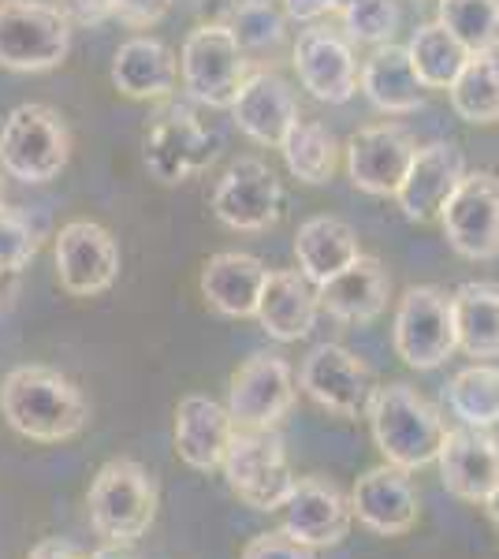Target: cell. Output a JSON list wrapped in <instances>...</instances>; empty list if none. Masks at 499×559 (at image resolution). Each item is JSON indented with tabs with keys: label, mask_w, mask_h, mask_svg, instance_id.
Listing matches in <instances>:
<instances>
[{
	"label": "cell",
	"mask_w": 499,
	"mask_h": 559,
	"mask_svg": "<svg viewBox=\"0 0 499 559\" xmlns=\"http://www.w3.org/2000/svg\"><path fill=\"white\" fill-rule=\"evenodd\" d=\"M216 157V139L205 131L190 108L171 105L153 120L146 134V168L161 183H183V179L198 176L209 160Z\"/></svg>",
	"instance_id": "obj_15"
},
{
	"label": "cell",
	"mask_w": 499,
	"mask_h": 559,
	"mask_svg": "<svg viewBox=\"0 0 499 559\" xmlns=\"http://www.w3.org/2000/svg\"><path fill=\"white\" fill-rule=\"evenodd\" d=\"M224 481L253 511H280L295 485L284 437L276 429H235L224 452Z\"/></svg>",
	"instance_id": "obj_5"
},
{
	"label": "cell",
	"mask_w": 499,
	"mask_h": 559,
	"mask_svg": "<svg viewBox=\"0 0 499 559\" xmlns=\"http://www.w3.org/2000/svg\"><path fill=\"white\" fill-rule=\"evenodd\" d=\"M280 153H284L287 168L298 183L321 187L335 176V165H340V142L335 134L317 120H298L287 139L280 142Z\"/></svg>",
	"instance_id": "obj_31"
},
{
	"label": "cell",
	"mask_w": 499,
	"mask_h": 559,
	"mask_svg": "<svg viewBox=\"0 0 499 559\" xmlns=\"http://www.w3.org/2000/svg\"><path fill=\"white\" fill-rule=\"evenodd\" d=\"M317 310H321V302H317V287L310 280L298 273V269H276V273H269L265 287H261L258 313L253 318L261 321V329L272 340L295 344V340L313 332Z\"/></svg>",
	"instance_id": "obj_24"
},
{
	"label": "cell",
	"mask_w": 499,
	"mask_h": 559,
	"mask_svg": "<svg viewBox=\"0 0 499 559\" xmlns=\"http://www.w3.org/2000/svg\"><path fill=\"white\" fill-rule=\"evenodd\" d=\"M239 559H313V548L298 545L295 537H287L284 530H272V534H258L242 545Z\"/></svg>",
	"instance_id": "obj_38"
},
{
	"label": "cell",
	"mask_w": 499,
	"mask_h": 559,
	"mask_svg": "<svg viewBox=\"0 0 499 559\" xmlns=\"http://www.w3.org/2000/svg\"><path fill=\"white\" fill-rule=\"evenodd\" d=\"M71 131L49 105H20L0 128V168L23 183H49L68 168Z\"/></svg>",
	"instance_id": "obj_4"
},
{
	"label": "cell",
	"mask_w": 499,
	"mask_h": 559,
	"mask_svg": "<svg viewBox=\"0 0 499 559\" xmlns=\"http://www.w3.org/2000/svg\"><path fill=\"white\" fill-rule=\"evenodd\" d=\"M265 280L269 269L261 265V258L242 254V250H224V254L205 261L202 295L221 318H253Z\"/></svg>",
	"instance_id": "obj_25"
},
{
	"label": "cell",
	"mask_w": 499,
	"mask_h": 559,
	"mask_svg": "<svg viewBox=\"0 0 499 559\" xmlns=\"http://www.w3.org/2000/svg\"><path fill=\"white\" fill-rule=\"evenodd\" d=\"M406 52H411V64L425 90H448L470 60V52L462 49V41L440 23L417 26L411 45H406Z\"/></svg>",
	"instance_id": "obj_32"
},
{
	"label": "cell",
	"mask_w": 499,
	"mask_h": 559,
	"mask_svg": "<svg viewBox=\"0 0 499 559\" xmlns=\"http://www.w3.org/2000/svg\"><path fill=\"white\" fill-rule=\"evenodd\" d=\"M448 407L470 429H492L499 421V369L474 362L448 384Z\"/></svg>",
	"instance_id": "obj_33"
},
{
	"label": "cell",
	"mask_w": 499,
	"mask_h": 559,
	"mask_svg": "<svg viewBox=\"0 0 499 559\" xmlns=\"http://www.w3.org/2000/svg\"><path fill=\"white\" fill-rule=\"evenodd\" d=\"M0 202H4V191H0Z\"/></svg>",
	"instance_id": "obj_46"
},
{
	"label": "cell",
	"mask_w": 499,
	"mask_h": 559,
	"mask_svg": "<svg viewBox=\"0 0 499 559\" xmlns=\"http://www.w3.org/2000/svg\"><path fill=\"white\" fill-rule=\"evenodd\" d=\"M361 94L373 102L380 112H392V116H406L417 112L425 105V86L417 79V71L411 64V52L406 45H377L373 57L366 60L358 79Z\"/></svg>",
	"instance_id": "obj_27"
},
{
	"label": "cell",
	"mask_w": 499,
	"mask_h": 559,
	"mask_svg": "<svg viewBox=\"0 0 499 559\" xmlns=\"http://www.w3.org/2000/svg\"><path fill=\"white\" fill-rule=\"evenodd\" d=\"M280 530L306 548H335L351 534V496L329 477H295L287 500L280 503Z\"/></svg>",
	"instance_id": "obj_12"
},
{
	"label": "cell",
	"mask_w": 499,
	"mask_h": 559,
	"mask_svg": "<svg viewBox=\"0 0 499 559\" xmlns=\"http://www.w3.org/2000/svg\"><path fill=\"white\" fill-rule=\"evenodd\" d=\"M284 8H287V15H292V20L313 23V20H321V15L332 12V0H284Z\"/></svg>",
	"instance_id": "obj_42"
},
{
	"label": "cell",
	"mask_w": 499,
	"mask_h": 559,
	"mask_svg": "<svg viewBox=\"0 0 499 559\" xmlns=\"http://www.w3.org/2000/svg\"><path fill=\"white\" fill-rule=\"evenodd\" d=\"M176 79H179L176 57L157 38H131L112 57V83L123 97H134V102L168 97L176 90Z\"/></svg>",
	"instance_id": "obj_28"
},
{
	"label": "cell",
	"mask_w": 499,
	"mask_h": 559,
	"mask_svg": "<svg viewBox=\"0 0 499 559\" xmlns=\"http://www.w3.org/2000/svg\"><path fill=\"white\" fill-rule=\"evenodd\" d=\"M417 153L414 134L403 123H369L354 131L347 142V173L351 183L366 194L388 198L399 191L406 168Z\"/></svg>",
	"instance_id": "obj_16"
},
{
	"label": "cell",
	"mask_w": 499,
	"mask_h": 559,
	"mask_svg": "<svg viewBox=\"0 0 499 559\" xmlns=\"http://www.w3.org/2000/svg\"><path fill=\"white\" fill-rule=\"evenodd\" d=\"M57 8L71 23H83V26H97L112 15V0H60Z\"/></svg>",
	"instance_id": "obj_40"
},
{
	"label": "cell",
	"mask_w": 499,
	"mask_h": 559,
	"mask_svg": "<svg viewBox=\"0 0 499 559\" xmlns=\"http://www.w3.org/2000/svg\"><path fill=\"white\" fill-rule=\"evenodd\" d=\"M295 369L280 355H250L231 373L228 414L235 429H276L295 407Z\"/></svg>",
	"instance_id": "obj_11"
},
{
	"label": "cell",
	"mask_w": 499,
	"mask_h": 559,
	"mask_svg": "<svg viewBox=\"0 0 499 559\" xmlns=\"http://www.w3.org/2000/svg\"><path fill=\"white\" fill-rule=\"evenodd\" d=\"M86 559H139V556H131L120 545H105V548H97V552H90Z\"/></svg>",
	"instance_id": "obj_43"
},
{
	"label": "cell",
	"mask_w": 499,
	"mask_h": 559,
	"mask_svg": "<svg viewBox=\"0 0 499 559\" xmlns=\"http://www.w3.org/2000/svg\"><path fill=\"white\" fill-rule=\"evenodd\" d=\"M351 511L377 537L411 534L417 526V515H421V500H417L411 471H399L392 463L366 471L351 489Z\"/></svg>",
	"instance_id": "obj_17"
},
{
	"label": "cell",
	"mask_w": 499,
	"mask_h": 559,
	"mask_svg": "<svg viewBox=\"0 0 499 559\" xmlns=\"http://www.w3.org/2000/svg\"><path fill=\"white\" fill-rule=\"evenodd\" d=\"M41 250V231L23 210L0 202V276L23 273Z\"/></svg>",
	"instance_id": "obj_36"
},
{
	"label": "cell",
	"mask_w": 499,
	"mask_h": 559,
	"mask_svg": "<svg viewBox=\"0 0 499 559\" xmlns=\"http://www.w3.org/2000/svg\"><path fill=\"white\" fill-rule=\"evenodd\" d=\"M354 0H332V12H343V8H351Z\"/></svg>",
	"instance_id": "obj_45"
},
{
	"label": "cell",
	"mask_w": 499,
	"mask_h": 559,
	"mask_svg": "<svg viewBox=\"0 0 499 559\" xmlns=\"http://www.w3.org/2000/svg\"><path fill=\"white\" fill-rule=\"evenodd\" d=\"M179 75L190 97L213 108H231L242 83L250 79V60L228 23H202L187 34L179 52Z\"/></svg>",
	"instance_id": "obj_7"
},
{
	"label": "cell",
	"mask_w": 499,
	"mask_h": 559,
	"mask_svg": "<svg viewBox=\"0 0 499 559\" xmlns=\"http://www.w3.org/2000/svg\"><path fill=\"white\" fill-rule=\"evenodd\" d=\"M231 112L247 139H253L258 146H276V150L287 139V131L302 120L292 83L284 75H276V71H250V79L242 83L239 97H235Z\"/></svg>",
	"instance_id": "obj_21"
},
{
	"label": "cell",
	"mask_w": 499,
	"mask_h": 559,
	"mask_svg": "<svg viewBox=\"0 0 499 559\" xmlns=\"http://www.w3.org/2000/svg\"><path fill=\"white\" fill-rule=\"evenodd\" d=\"M451 108L466 123L477 128H492L499 123V57L496 52H477L466 60V68L459 71V79L448 86Z\"/></svg>",
	"instance_id": "obj_30"
},
{
	"label": "cell",
	"mask_w": 499,
	"mask_h": 559,
	"mask_svg": "<svg viewBox=\"0 0 499 559\" xmlns=\"http://www.w3.org/2000/svg\"><path fill=\"white\" fill-rule=\"evenodd\" d=\"M455 306V336L459 350L470 358L499 355V287L488 280H470L451 295Z\"/></svg>",
	"instance_id": "obj_29"
},
{
	"label": "cell",
	"mask_w": 499,
	"mask_h": 559,
	"mask_svg": "<svg viewBox=\"0 0 499 559\" xmlns=\"http://www.w3.org/2000/svg\"><path fill=\"white\" fill-rule=\"evenodd\" d=\"M157 477H153L139 459H108L102 471L94 474L86 492L90 526L105 545H134L150 534L157 519Z\"/></svg>",
	"instance_id": "obj_3"
},
{
	"label": "cell",
	"mask_w": 499,
	"mask_h": 559,
	"mask_svg": "<svg viewBox=\"0 0 499 559\" xmlns=\"http://www.w3.org/2000/svg\"><path fill=\"white\" fill-rule=\"evenodd\" d=\"M295 71L317 102L347 105L358 94V60H354L351 41L329 26H310L295 41Z\"/></svg>",
	"instance_id": "obj_18"
},
{
	"label": "cell",
	"mask_w": 499,
	"mask_h": 559,
	"mask_svg": "<svg viewBox=\"0 0 499 559\" xmlns=\"http://www.w3.org/2000/svg\"><path fill=\"white\" fill-rule=\"evenodd\" d=\"M71 52V20L49 0H0V68L49 71Z\"/></svg>",
	"instance_id": "obj_6"
},
{
	"label": "cell",
	"mask_w": 499,
	"mask_h": 559,
	"mask_svg": "<svg viewBox=\"0 0 499 559\" xmlns=\"http://www.w3.org/2000/svg\"><path fill=\"white\" fill-rule=\"evenodd\" d=\"M295 258L298 273L310 280L313 287H321L332 276H340L351 261H358L361 247L347 221H340V216H310L295 231Z\"/></svg>",
	"instance_id": "obj_26"
},
{
	"label": "cell",
	"mask_w": 499,
	"mask_h": 559,
	"mask_svg": "<svg viewBox=\"0 0 499 559\" xmlns=\"http://www.w3.org/2000/svg\"><path fill=\"white\" fill-rule=\"evenodd\" d=\"M437 463L443 489L455 500L485 503L499 485V440L488 429H448Z\"/></svg>",
	"instance_id": "obj_20"
},
{
	"label": "cell",
	"mask_w": 499,
	"mask_h": 559,
	"mask_svg": "<svg viewBox=\"0 0 499 559\" xmlns=\"http://www.w3.org/2000/svg\"><path fill=\"white\" fill-rule=\"evenodd\" d=\"M343 26L354 41L366 45H388L399 31V0H354L351 8H343Z\"/></svg>",
	"instance_id": "obj_37"
},
{
	"label": "cell",
	"mask_w": 499,
	"mask_h": 559,
	"mask_svg": "<svg viewBox=\"0 0 499 559\" xmlns=\"http://www.w3.org/2000/svg\"><path fill=\"white\" fill-rule=\"evenodd\" d=\"M437 23L455 34L470 57H477V52H496L499 0H440Z\"/></svg>",
	"instance_id": "obj_34"
},
{
	"label": "cell",
	"mask_w": 499,
	"mask_h": 559,
	"mask_svg": "<svg viewBox=\"0 0 499 559\" xmlns=\"http://www.w3.org/2000/svg\"><path fill=\"white\" fill-rule=\"evenodd\" d=\"M298 388L335 418H366L373 403V369L343 344H317L298 366Z\"/></svg>",
	"instance_id": "obj_9"
},
{
	"label": "cell",
	"mask_w": 499,
	"mask_h": 559,
	"mask_svg": "<svg viewBox=\"0 0 499 559\" xmlns=\"http://www.w3.org/2000/svg\"><path fill=\"white\" fill-rule=\"evenodd\" d=\"M284 210L276 173L258 157H239L213 191V213L231 231H269Z\"/></svg>",
	"instance_id": "obj_14"
},
{
	"label": "cell",
	"mask_w": 499,
	"mask_h": 559,
	"mask_svg": "<svg viewBox=\"0 0 499 559\" xmlns=\"http://www.w3.org/2000/svg\"><path fill=\"white\" fill-rule=\"evenodd\" d=\"M485 511H488V519H492V526L499 530V485L492 489V496L485 500Z\"/></svg>",
	"instance_id": "obj_44"
},
{
	"label": "cell",
	"mask_w": 499,
	"mask_h": 559,
	"mask_svg": "<svg viewBox=\"0 0 499 559\" xmlns=\"http://www.w3.org/2000/svg\"><path fill=\"white\" fill-rule=\"evenodd\" d=\"M0 414L34 444H63L90 421L86 395L71 377L49 366H20L0 384Z\"/></svg>",
	"instance_id": "obj_1"
},
{
	"label": "cell",
	"mask_w": 499,
	"mask_h": 559,
	"mask_svg": "<svg viewBox=\"0 0 499 559\" xmlns=\"http://www.w3.org/2000/svg\"><path fill=\"white\" fill-rule=\"evenodd\" d=\"M57 280L75 299H94L120 276V242L97 221H71L57 236Z\"/></svg>",
	"instance_id": "obj_13"
},
{
	"label": "cell",
	"mask_w": 499,
	"mask_h": 559,
	"mask_svg": "<svg viewBox=\"0 0 499 559\" xmlns=\"http://www.w3.org/2000/svg\"><path fill=\"white\" fill-rule=\"evenodd\" d=\"M231 34L247 49H276L287 38V20L272 0H242L231 15Z\"/></svg>",
	"instance_id": "obj_35"
},
{
	"label": "cell",
	"mask_w": 499,
	"mask_h": 559,
	"mask_svg": "<svg viewBox=\"0 0 499 559\" xmlns=\"http://www.w3.org/2000/svg\"><path fill=\"white\" fill-rule=\"evenodd\" d=\"M388 295H392V276L377 258L361 254L351 261L340 276H332L329 284L317 287V302L324 313H332L335 321L347 324H369L384 313Z\"/></svg>",
	"instance_id": "obj_23"
},
{
	"label": "cell",
	"mask_w": 499,
	"mask_h": 559,
	"mask_svg": "<svg viewBox=\"0 0 499 559\" xmlns=\"http://www.w3.org/2000/svg\"><path fill=\"white\" fill-rule=\"evenodd\" d=\"M235 437V421L224 403L209 400L202 392H190L176 407V455L190 471L213 474L221 471L224 452Z\"/></svg>",
	"instance_id": "obj_22"
},
{
	"label": "cell",
	"mask_w": 499,
	"mask_h": 559,
	"mask_svg": "<svg viewBox=\"0 0 499 559\" xmlns=\"http://www.w3.org/2000/svg\"><path fill=\"white\" fill-rule=\"evenodd\" d=\"M395 355L411 369H437L459 350L455 306L440 287H411L399 299L392 324Z\"/></svg>",
	"instance_id": "obj_8"
},
{
	"label": "cell",
	"mask_w": 499,
	"mask_h": 559,
	"mask_svg": "<svg viewBox=\"0 0 499 559\" xmlns=\"http://www.w3.org/2000/svg\"><path fill=\"white\" fill-rule=\"evenodd\" d=\"M26 559H86L83 552H79L71 540H60V537H45L38 540V545L31 548V556Z\"/></svg>",
	"instance_id": "obj_41"
},
{
	"label": "cell",
	"mask_w": 499,
	"mask_h": 559,
	"mask_svg": "<svg viewBox=\"0 0 499 559\" xmlns=\"http://www.w3.org/2000/svg\"><path fill=\"white\" fill-rule=\"evenodd\" d=\"M437 221L455 254L470 261L499 258V179L492 173H466Z\"/></svg>",
	"instance_id": "obj_10"
},
{
	"label": "cell",
	"mask_w": 499,
	"mask_h": 559,
	"mask_svg": "<svg viewBox=\"0 0 499 559\" xmlns=\"http://www.w3.org/2000/svg\"><path fill=\"white\" fill-rule=\"evenodd\" d=\"M369 429L373 444L384 455V463L399 471H421L440 459V448L448 440V421L443 414L425 400L411 384H384L373 392L369 403Z\"/></svg>",
	"instance_id": "obj_2"
},
{
	"label": "cell",
	"mask_w": 499,
	"mask_h": 559,
	"mask_svg": "<svg viewBox=\"0 0 499 559\" xmlns=\"http://www.w3.org/2000/svg\"><path fill=\"white\" fill-rule=\"evenodd\" d=\"M171 0H112V15L127 26H153L165 20Z\"/></svg>",
	"instance_id": "obj_39"
},
{
	"label": "cell",
	"mask_w": 499,
	"mask_h": 559,
	"mask_svg": "<svg viewBox=\"0 0 499 559\" xmlns=\"http://www.w3.org/2000/svg\"><path fill=\"white\" fill-rule=\"evenodd\" d=\"M462 176H466V157H462L455 142H429V146L414 153L411 168H406L403 183H399V210H403L406 221L417 224L437 221Z\"/></svg>",
	"instance_id": "obj_19"
}]
</instances>
